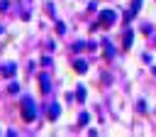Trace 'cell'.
Returning a JSON list of instances; mask_svg holds the SVG:
<instances>
[{
    "instance_id": "cell-1",
    "label": "cell",
    "mask_w": 156,
    "mask_h": 137,
    "mask_svg": "<svg viewBox=\"0 0 156 137\" xmlns=\"http://www.w3.org/2000/svg\"><path fill=\"white\" fill-rule=\"evenodd\" d=\"M20 113H22V120H24V122H34V120H37V105H34V100H32L29 95L22 98Z\"/></svg>"
},
{
    "instance_id": "cell-2",
    "label": "cell",
    "mask_w": 156,
    "mask_h": 137,
    "mask_svg": "<svg viewBox=\"0 0 156 137\" xmlns=\"http://www.w3.org/2000/svg\"><path fill=\"white\" fill-rule=\"evenodd\" d=\"M115 20H117V12L115 10H102L100 15H98V20H95V24H93V29H107V27H112L115 24Z\"/></svg>"
},
{
    "instance_id": "cell-3",
    "label": "cell",
    "mask_w": 156,
    "mask_h": 137,
    "mask_svg": "<svg viewBox=\"0 0 156 137\" xmlns=\"http://www.w3.org/2000/svg\"><path fill=\"white\" fill-rule=\"evenodd\" d=\"M39 86H41V93H49V91H51V78H49V73H39Z\"/></svg>"
},
{
    "instance_id": "cell-4",
    "label": "cell",
    "mask_w": 156,
    "mask_h": 137,
    "mask_svg": "<svg viewBox=\"0 0 156 137\" xmlns=\"http://www.w3.org/2000/svg\"><path fill=\"white\" fill-rule=\"evenodd\" d=\"M0 73L10 78V76H15V73H17V66H15V64H2V68H0Z\"/></svg>"
},
{
    "instance_id": "cell-5",
    "label": "cell",
    "mask_w": 156,
    "mask_h": 137,
    "mask_svg": "<svg viewBox=\"0 0 156 137\" xmlns=\"http://www.w3.org/2000/svg\"><path fill=\"white\" fill-rule=\"evenodd\" d=\"M139 7H141V0H132V10H129V12L124 15V20L129 22V20H132V17H134V15L139 12Z\"/></svg>"
},
{
    "instance_id": "cell-6",
    "label": "cell",
    "mask_w": 156,
    "mask_h": 137,
    "mask_svg": "<svg viewBox=\"0 0 156 137\" xmlns=\"http://www.w3.org/2000/svg\"><path fill=\"white\" fill-rule=\"evenodd\" d=\"M58 115H61V108H58V105L54 103V105L49 108V113H46V117H49V122H54V120H56Z\"/></svg>"
},
{
    "instance_id": "cell-7",
    "label": "cell",
    "mask_w": 156,
    "mask_h": 137,
    "mask_svg": "<svg viewBox=\"0 0 156 137\" xmlns=\"http://www.w3.org/2000/svg\"><path fill=\"white\" fill-rule=\"evenodd\" d=\"M132 37H134V32H132V29H127V32H124V39H122V46H124V49H129V46H132Z\"/></svg>"
},
{
    "instance_id": "cell-8",
    "label": "cell",
    "mask_w": 156,
    "mask_h": 137,
    "mask_svg": "<svg viewBox=\"0 0 156 137\" xmlns=\"http://www.w3.org/2000/svg\"><path fill=\"white\" fill-rule=\"evenodd\" d=\"M73 68H76V71H78V73H85V71H88V64H85V61H83V59H78V61H76V64H73Z\"/></svg>"
},
{
    "instance_id": "cell-9",
    "label": "cell",
    "mask_w": 156,
    "mask_h": 137,
    "mask_svg": "<svg viewBox=\"0 0 156 137\" xmlns=\"http://www.w3.org/2000/svg\"><path fill=\"white\" fill-rule=\"evenodd\" d=\"M76 95H78V100H85V88H83V86H78V91H76Z\"/></svg>"
},
{
    "instance_id": "cell-10",
    "label": "cell",
    "mask_w": 156,
    "mask_h": 137,
    "mask_svg": "<svg viewBox=\"0 0 156 137\" xmlns=\"http://www.w3.org/2000/svg\"><path fill=\"white\" fill-rule=\"evenodd\" d=\"M66 32V27H63V22H56V34H63Z\"/></svg>"
},
{
    "instance_id": "cell-11",
    "label": "cell",
    "mask_w": 156,
    "mask_h": 137,
    "mask_svg": "<svg viewBox=\"0 0 156 137\" xmlns=\"http://www.w3.org/2000/svg\"><path fill=\"white\" fill-rule=\"evenodd\" d=\"M78 122H80V125H85V122H88V113H80V117H78Z\"/></svg>"
},
{
    "instance_id": "cell-12",
    "label": "cell",
    "mask_w": 156,
    "mask_h": 137,
    "mask_svg": "<svg viewBox=\"0 0 156 137\" xmlns=\"http://www.w3.org/2000/svg\"><path fill=\"white\" fill-rule=\"evenodd\" d=\"M73 49H76V51H80V49H85V44H83V42H76V44H73Z\"/></svg>"
}]
</instances>
